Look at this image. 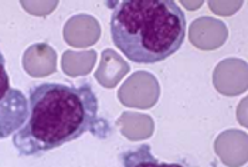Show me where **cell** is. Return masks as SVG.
Wrapping results in <instances>:
<instances>
[{
    "label": "cell",
    "mask_w": 248,
    "mask_h": 167,
    "mask_svg": "<svg viewBox=\"0 0 248 167\" xmlns=\"http://www.w3.org/2000/svg\"><path fill=\"white\" fill-rule=\"evenodd\" d=\"M87 132L98 137L109 133L93 85L44 82L29 91V118L13 135V146L23 157L40 156Z\"/></svg>",
    "instance_id": "obj_1"
},
{
    "label": "cell",
    "mask_w": 248,
    "mask_h": 167,
    "mask_svg": "<svg viewBox=\"0 0 248 167\" xmlns=\"http://www.w3.org/2000/svg\"><path fill=\"white\" fill-rule=\"evenodd\" d=\"M112 7L111 38L136 64H157L177 53L186 36V17L173 0H125Z\"/></svg>",
    "instance_id": "obj_2"
},
{
    "label": "cell",
    "mask_w": 248,
    "mask_h": 167,
    "mask_svg": "<svg viewBox=\"0 0 248 167\" xmlns=\"http://www.w3.org/2000/svg\"><path fill=\"white\" fill-rule=\"evenodd\" d=\"M29 118V99L10 85L6 58L0 50V140L10 137Z\"/></svg>",
    "instance_id": "obj_3"
},
{
    "label": "cell",
    "mask_w": 248,
    "mask_h": 167,
    "mask_svg": "<svg viewBox=\"0 0 248 167\" xmlns=\"http://www.w3.org/2000/svg\"><path fill=\"white\" fill-rule=\"evenodd\" d=\"M121 167H185L180 163H163L152 154L149 145L143 143L119 154Z\"/></svg>",
    "instance_id": "obj_4"
}]
</instances>
